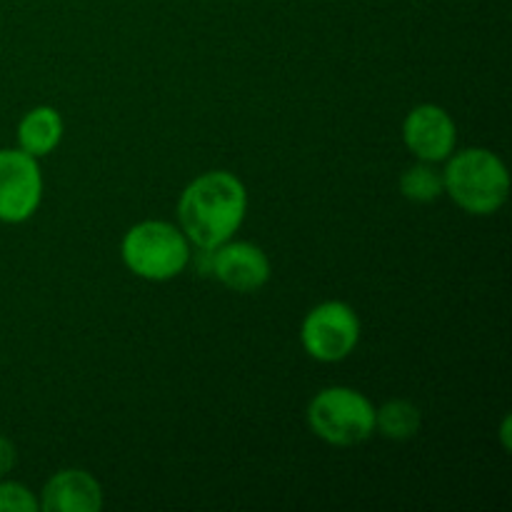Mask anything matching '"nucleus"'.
<instances>
[{"label":"nucleus","instance_id":"obj_1","mask_svg":"<svg viewBox=\"0 0 512 512\" xmlns=\"http://www.w3.org/2000/svg\"><path fill=\"white\" fill-rule=\"evenodd\" d=\"M248 193L228 170H213L195 178L178 203L180 230L200 250H215L228 243L243 225Z\"/></svg>","mask_w":512,"mask_h":512},{"label":"nucleus","instance_id":"obj_2","mask_svg":"<svg viewBox=\"0 0 512 512\" xmlns=\"http://www.w3.org/2000/svg\"><path fill=\"white\" fill-rule=\"evenodd\" d=\"M445 193L473 215H493L505 205L510 178L503 160L485 148H470L453 155L443 173Z\"/></svg>","mask_w":512,"mask_h":512},{"label":"nucleus","instance_id":"obj_3","mask_svg":"<svg viewBox=\"0 0 512 512\" xmlns=\"http://www.w3.org/2000/svg\"><path fill=\"white\" fill-rule=\"evenodd\" d=\"M120 253L138 278L170 280L188 268L190 240L165 220H145L125 233Z\"/></svg>","mask_w":512,"mask_h":512},{"label":"nucleus","instance_id":"obj_4","mask_svg":"<svg viewBox=\"0 0 512 512\" xmlns=\"http://www.w3.org/2000/svg\"><path fill=\"white\" fill-rule=\"evenodd\" d=\"M308 423L325 443L350 448L373 435L375 408L358 390L325 388L310 400Z\"/></svg>","mask_w":512,"mask_h":512},{"label":"nucleus","instance_id":"obj_5","mask_svg":"<svg viewBox=\"0 0 512 512\" xmlns=\"http://www.w3.org/2000/svg\"><path fill=\"white\" fill-rule=\"evenodd\" d=\"M300 340L310 358L320 363H338L358 345L360 320L348 303L328 300L305 315Z\"/></svg>","mask_w":512,"mask_h":512},{"label":"nucleus","instance_id":"obj_6","mask_svg":"<svg viewBox=\"0 0 512 512\" xmlns=\"http://www.w3.org/2000/svg\"><path fill=\"white\" fill-rule=\"evenodd\" d=\"M43 198V175L25 150H0V220L23 223L38 210Z\"/></svg>","mask_w":512,"mask_h":512},{"label":"nucleus","instance_id":"obj_7","mask_svg":"<svg viewBox=\"0 0 512 512\" xmlns=\"http://www.w3.org/2000/svg\"><path fill=\"white\" fill-rule=\"evenodd\" d=\"M210 273L235 293H255L270 280V260L253 243H223L210 250Z\"/></svg>","mask_w":512,"mask_h":512},{"label":"nucleus","instance_id":"obj_8","mask_svg":"<svg viewBox=\"0 0 512 512\" xmlns=\"http://www.w3.org/2000/svg\"><path fill=\"white\" fill-rule=\"evenodd\" d=\"M455 123L440 105H418L403 123V140L423 163L445 160L455 148Z\"/></svg>","mask_w":512,"mask_h":512},{"label":"nucleus","instance_id":"obj_9","mask_svg":"<svg viewBox=\"0 0 512 512\" xmlns=\"http://www.w3.org/2000/svg\"><path fill=\"white\" fill-rule=\"evenodd\" d=\"M103 490L85 470H60L45 483L40 510L45 512H98Z\"/></svg>","mask_w":512,"mask_h":512},{"label":"nucleus","instance_id":"obj_10","mask_svg":"<svg viewBox=\"0 0 512 512\" xmlns=\"http://www.w3.org/2000/svg\"><path fill=\"white\" fill-rule=\"evenodd\" d=\"M63 138V118L55 108L40 105L25 113V118L18 125V143L20 150H25L33 158L48 155L50 150L58 148Z\"/></svg>","mask_w":512,"mask_h":512},{"label":"nucleus","instance_id":"obj_11","mask_svg":"<svg viewBox=\"0 0 512 512\" xmlns=\"http://www.w3.org/2000/svg\"><path fill=\"white\" fill-rule=\"evenodd\" d=\"M420 425H423V415L418 405L408 400H390L383 408L375 410V430H380V435L388 440L415 438Z\"/></svg>","mask_w":512,"mask_h":512},{"label":"nucleus","instance_id":"obj_12","mask_svg":"<svg viewBox=\"0 0 512 512\" xmlns=\"http://www.w3.org/2000/svg\"><path fill=\"white\" fill-rule=\"evenodd\" d=\"M400 193L413 203H433L445 193L443 175L435 173L430 165H413L400 175Z\"/></svg>","mask_w":512,"mask_h":512},{"label":"nucleus","instance_id":"obj_13","mask_svg":"<svg viewBox=\"0 0 512 512\" xmlns=\"http://www.w3.org/2000/svg\"><path fill=\"white\" fill-rule=\"evenodd\" d=\"M40 508L25 485L0 483V512H35Z\"/></svg>","mask_w":512,"mask_h":512},{"label":"nucleus","instance_id":"obj_14","mask_svg":"<svg viewBox=\"0 0 512 512\" xmlns=\"http://www.w3.org/2000/svg\"><path fill=\"white\" fill-rule=\"evenodd\" d=\"M15 458H18V455H15V445L0 435V478H5V475L13 470Z\"/></svg>","mask_w":512,"mask_h":512},{"label":"nucleus","instance_id":"obj_15","mask_svg":"<svg viewBox=\"0 0 512 512\" xmlns=\"http://www.w3.org/2000/svg\"><path fill=\"white\" fill-rule=\"evenodd\" d=\"M508 428H510V418H505V420H503V430H500V435H503L505 450L510 448V433H508Z\"/></svg>","mask_w":512,"mask_h":512}]
</instances>
